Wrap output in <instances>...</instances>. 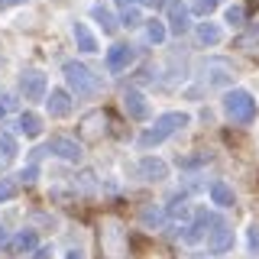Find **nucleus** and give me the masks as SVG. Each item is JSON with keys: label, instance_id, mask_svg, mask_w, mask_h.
I'll return each instance as SVG.
<instances>
[{"label": "nucleus", "instance_id": "f704fd0d", "mask_svg": "<svg viewBox=\"0 0 259 259\" xmlns=\"http://www.w3.org/2000/svg\"><path fill=\"white\" fill-rule=\"evenodd\" d=\"M32 259H52V246H36L32 249Z\"/></svg>", "mask_w": 259, "mask_h": 259}, {"label": "nucleus", "instance_id": "2f4dec72", "mask_svg": "<svg viewBox=\"0 0 259 259\" xmlns=\"http://www.w3.org/2000/svg\"><path fill=\"white\" fill-rule=\"evenodd\" d=\"M204 162H210V156H207V152H198V156L178 159V165H182V168H191V165H204Z\"/></svg>", "mask_w": 259, "mask_h": 259}, {"label": "nucleus", "instance_id": "f8f14e48", "mask_svg": "<svg viewBox=\"0 0 259 259\" xmlns=\"http://www.w3.org/2000/svg\"><path fill=\"white\" fill-rule=\"evenodd\" d=\"M46 107H49V117L62 120V117H68V113H71L75 104H71V94L65 91V88H55V91L46 97Z\"/></svg>", "mask_w": 259, "mask_h": 259}, {"label": "nucleus", "instance_id": "412c9836", "mask_svg": "<svg viewBox=\"0 0 259 259\" xmlns=\"http://www.w3.org/2000/svg\"><path fill=\"white\" fill-rule=\"evenodd\" d=\"M91 16H94V23H97V26H101L104 32H107V36L120 29V20H117V16H113L110 10H104V7H94V10H91Z\"/></svg>", "mask_w": 259, "mask_h": 259}, {"label": "nucleus", "instance_id": "e433bc0d", "mask_svg": "<svg viewBox=\"0 0 259 259\" xmlns=\"http://www.w3.org/2000/svg\"><path fill=\"white\" fill-rule=\"evenodd\" d=\"M16 4H26V0H0V7H16Z\"/></svg>", "mask_w": 259, "mask_h": 259}, {"label": "nucleus", "instance_id": "9b49d317", "mask_svg": "<svg viewBox=\"0 0 259 259\" xmlns=\"http://www.w3.org/2000/svg\"><path fill=\"white\" fill-rule=\"evenodd\" d=\"M136 172H140V178H146V182H162V178H168V162H162L156 156H143L140 165H136Z\"/></svg>", "mask_w": 259, "mask_h": 259}, {"label": "nucleus", "instance_id": "dca6fc26", "mask_svg": "<svg viewBox=\"0 0 259 259\" xmlns=\"http://www.w3.org/2000/svg\"><path fill=\"white\" fill-rule=\"evenodd\" d=\"M237 49H243V52H253V49H259V13L246 23V26H243V32L237 36Z\"/></svg>", "mask_w": 259, "mask_h": 259}, {"label": "nucleus", "instance_id": "a211bd4d", "mask_svg": "<svg viewBox=\"0 0 259 259\" xmlns=\"http://www.w3.org/2000/svg\"><path fill=\"white\" fill-rule=\"evenodd\" d=\"M71 32H75V42H78L81 52H88V55L97 52V39H94V32L88 29L84 23H75V29H71Z\"/></svg>", "mask_w": 259, "mask_h": 259}, {"label": "nucleus", "instance_id": "bb28decb", "mask_svg": "<svg viewBox=\"0 0 259 259\" xmlns=\"http://www.w3.org/2000/svg\"><path fill=\"white\" fill-rule=\"evenodd\" d=\"M230 26H246V10H243L240 4H233V7H227V16H224Z\"/></svg>", "mask_w": 259, "mask_h": 259}, {"label": "nucleus", "instance_id": "6e6552de", "mask_svg": "<svg viewBox=\"0 0 259 259\" xmlns=\"http://www.w3.org/2000/svg\"><path fill=\"white\" fill-rule=\"evenodd\" d=\"M204 78L214 88H227L233 81V65L224 59H210V62H204Z\"/></svg>", "mask_w": 259, "mask_h": 259}, {"label": "nucleus", "instance_id": "f257e3e1", "mask_svg": "<svg viewBox=\"0 0 259 259\" xmlns=\"http://www.w3.org/2000/svg\"><path fill=\"white\" fill-rule=\"evenodd\" d=\"M191 123V117L185 110H172V113H162V117H156V123H152L146 133L140 136V146L143 149H152V146L165 143L172 133H178V130H185Z\"/></svg>", "mask_w": 259, "mask_h": 259}, {"label": "nucleus", "instance_id": "39448f33", "mask_svg": "<svg viewBox=\"0 0 259 259\" xmlns=\"http://www.w3.org/2000/svg\"><path fill=\"white\" fill-rule=\"evenodd\" d=\"M78 133H81V140L97 143L104 133H107V110H91V113H84V117H81Z\"/></svg>", "mask_w": 259, "mask_h": 259}, {"label": "nucleus", "instance_id": "6ab92c4d", "mask_svg": "<svg viewBox=\"0 0 259 259\" xmlns=\"http://www.w3.org/2000/svg\"><path fill=\"white\" fill-rule=\"evenodd\" d=\"M16 126H20V133H23V136H29V140H36V136L42 133V120H39V117H36L32 110L20 113V120H16Z\"/></svg>", "mask_w": 259, "mask_h": 259}, {"label": "nucleus", "instance_id": "393cba45", "mask_svg": "<svg viewBox=\"0 0 259 259\" xmlns=\"http://www.w3.org/2000/svg\"><path fill=\"white\" fill-rule=\"evenodd\" d=\"M0 159H4V162L16 159V140L10 133H0Z\"/></svg>", "mask_w": 259, "mask_h": 259}, {"label": "nucleus", "instance_id": "7c9ffc66", "mask_svg": "<svg viewBox=\"0 0 259 259\" xmlns=\"http://www.w3.org/2000/svg\"><path fill=\"white\" fill-rule=\"evenodd\" d=\"M94 172H91V168H84V172H81V178H78V188L81 191H97V182H94Z\"/></svg>", "mask_w": 259, "mask_h": 259}, {"label": "nucleus", "instance_id": "20e7f679", "mask_svg": "<svg viewBox=\"0 0 259 259\" xmlns=\"http://www.w3.org/2000/svg\"><path fill=\"white\" fill-rule=\"evenodd\" d=\"M165 26L168 32H175V36H185L191 26V10L182 4V0H168L165 4Z\"/></svg>", "mask_w": 259, "mask_h": 259}, {"label": "nucleus", "instance_id": "7ed1b4c3", "mask_svg": "<svg viewBox=\"0 0 259 259\" xmlns=\"http://www.w3.org/2000/svg\"><path fill=\"white\" fill-rule=\"evenodd\" d=\"M224 113L233 120V123H253L256 120V101L249 91H227L224 94Z\"/></svg>", "mask_w": 259, "mask_h": 259}, {"label": "nucleus", "instance_id": "4c0bfd02", "mask_svg": "<svg viewBox=\"0 0 259 259\" xmlns=\"http://www.w3.org/2000/svg\"><path fill=\"white\" fill-rule=\"evenodd\" d=\"M136 4H143V0H120V7H123V10H126V7H136Z\"/></svg>", "mask_w": 259, "mask_h": 259}, {"label": "nucleus", "instance_id": "2eb2a0df", "mask_svg": "<svg viewBox=\"0 0 259 259\" xmlns=\"http://www.w3.org/2000/svg\"><path fill=\"white\" fill-rule=\"evenodd\" d=\"M123 110L130 113V120H146L149 117V101L140 91H126L123 94Z\"/></svg>", "mask_w": 259, "mask_h": 259}, {"label": "nucleus", "instance_id": "ea45409f", "mask_svg": "<svg viewBox=\"0 0 259 259\" xmlns=\"http://www.w3.org/2000/svg\"><path fill=\"white\" fill-rule=\"evenodd\" d=\"M191 259H207V256H191Z\"/></svg>", "mask_w": 259, "mask_h": 259}, {"label": "nucleus", "instance_id": "4be33fe9", "mask_svg": "<svg viewBox=\"0 0 259 259\" xmlns=\"http://www.w3.org/2000/svg\"><path fill=\"white\" fill-rule=\"evenodd\" d=\"M165 36H168V26H165V20H146V39H149L152 46L165 42Z\"/></svg>", "mask_w": 259, "mask_h": 259}, {"label": "nucleus", "instance_id": "9d476101", "mask_svg": "<svg viewBox=\"0 0 259 259\" xmlns=\"http://www.w3.org/2000/svg\"><path fill=\"white\" fill-rule=\"evenodd\" d=\"M230 249H233V230L227 224H221L217 230L207 233V253L224 256V253H230Z\"/></svg>", "mask_w": 259, "mask_h": 259}, {"label": "nucleus", "instance_id": "aec40b11", "mask_svg": "<svg viewBox=\"0 0 259 259\" xmlns=\"http://www.w3.org/2000/svg\"><path fill=\"white\" fill-rule=\"evenodd\" d=\"M194 36H198L201 46H217V42L224 39V32H221V26H217V23H198Z\"/></svg>", "mask_w": 259, "mask_h": 259}, {"label": "nucleus", "instance_id": "cd10ccee", "mask_svg": "<svg viewBox=\"0 0 259 259\" xmlns=\"http://www.w3.org/2000/svg\"><path fill=\"white\" fill-rule=\"evenodd\" d=\"M143 224L146 227H162V224H165V214H162L159 207H146L143 210Z\"/></svg>", "mask_w": 259, "mask_h": 259}, {"label": "nucleus", "instance_id": "c9c22d12", "mask_svg": "<svg viewBox=\"0 0 259 259\" xmlns=\"http://www.w3.org/2000/svg\"><path fill=\"white\" fill-rule=\"evenodd\" d=\"M65 259H84V253H81V249H68V253H65Z\"/></svg>", "mask_w": 259, "mask_h": 259}, {"label": "nucleus", "instance_id": "f3484780", "mask_svg": "<svg viewBox=\"0 0 259 259\" xmlns=\"http://www.w3.org/2000/svg\"><path fill=\"white\" fill-rule=\"evenodd\" d=\"M7 249H10V253H32V249H36V233L32 230H20L16 233L13 240H7Z\"/></svg>", "mask_w": 259, "mask_h": 259}, {"label": "nucleus", "instance_id": "1a4fd4ad", "mask_svg": "<svg viewBox=\"0 0 259 259\" xmlns=\"http://www.w3.org/2000/svg\"><path fill=\"white\" fill-rule=\"evenodd\" d=\"M217 224H221V221H217L214 214H207V210H198V214H194V224L182 233V240H185V243H198V240H204L207 233H210L207 227H217Z\"/></svg>", "mask_w": 259, "mask_h": 259}, {"label": "nucleus", "instance_id": "f03ea898", "mask_svg": "<svg viewBox=\"0 0 259 259\" xmlns=\"http://www.w3.org/2000/svg\"><path fill=\"white\" fill-rule=\"evenodd\" d=\"M62 75H65V84H68V94H75V97H94L101 91V78L75 59L62 65Z\"/></svg>", "mask_w": 259, "mask_h": 259}, {"label": "nucleus", "instance_id": "0eeeda50", "mask_svg": "<svg viewBox=\"0 0 259 259\" xmlns=\"http://www.w3.org/2000/svg\"><path fill=\"white\" fill-rule=\"evenodd\" d=\"M20 91H23V97H26V101H42L46 91H49V81H46L42 71H36V68H32V71H23Z\"/></svg>", "mask_w": 259, "mask_h": 259}, {"label": "nucleus", "instance_id": "5701e85b", "mask_svg": "<svg viewBox=\"0 0 259 259\" xmlns=\"http://www.w3.org/2000/svg\"><path fill=\"white\" fill-rule=\"evenodd\" d=\"M210 201H214L217 207H230L233 204V191L227 188L224 182H210Z\"/></svg>", "mask_w": 259, "mask_h": 259}, {"label": "nucleus", "instance_id": "72a5a7b5", "mask_svg": "<svg viewBox=\"0 0 259 259\" xmlns=\"http://www.w3.org/2000/svg\"><path fill=\"white\" fill-rule=\"evenodd\" d=\"M246 240H249V249H253V253H259V224H256V227H249Z\"/></svg>", "mask_w": 259, "mask_h": 259}, {"label": "nucleus", "instance_id": "c85d7f7f", "mask_svg": "<svg viewBox=\"0 0 259 259\" xmlns=\"http://www.w3.org/2000/svg\"><path fill=\"white\" fill-rule=\"evenodd\" d=\"M140 23H143L140 10H136V7H126L123 16H120V26H140Z\"/></svg>", "mask_w": 259, "mask_h": 259}, {"label": "nucleus", "instance_id": "c756f323", "mask_svg": "<svg viewBox=\"0 0 259 259\" xmlns=\"http://www.w3.org/2000/svg\"><path fill=\"white\" fill-rule=\"evenodd\" d=\"M16 191H20V185H16V182H10V178H0V201L16 198Z\"/></svg>", "mask_w": 259, "mask_h": 259}, {"label": "nucleus", "instance_id": "4468645a", "mask_svg": "<svg viewBox=\"0 0 259 259\" xmlns=\"http://www.w3.org/2000/svg\"><path fill=\"white\" fill-rule=\"evenodd\" d=\"M49 152H55V156L65 159V162H81V143L68 140V136H55V140L49 143Z\"/></svg>", "mask_w": 259, "mask_h": 259}, {"label": "nucleus", "instance_id": "423d86ee", "mask_svg": "<svg viewBox=\"0 0 259 259\" xmlns=\"http://www.w3.org/2000/svg\"><path fill=\"white\" fill-rule=\"evenodd\" d=\"M133 62H136V49H133V46H123V42L110 46V52H107V71H110V75L126 71Z\"/></svg>", "mask_w": 259, "mask_h": 259}, {"label": "nucleus", "instance_id": "b1692460", "mask_svg": "<svg viewBox=\"0 0 259 259\" xmlns=\"http://www.w3.org/2000/svg\"><path fill=\"white\" fill-rule=\"evenodd\" d=\"M165 214L172 217V221H188V217H191V204L185 198H172V204L165 207Z\"/></svg>", "mask_w": 259, "mask_h": 259}, {"label": "nucleus", "instance_id": "ddd939ff", "mask_svg": "<svg viewBox=\"0 0 259 259\" xmlns=\"http://www.w3.org/2000/svg\"><path fill=\"white\" fill-rule=\"evenodd\" d=\"M123 243H126V237L117 224H110V230L101 233V246L107 253V259H123Z\"/></svg>", "mask_w": 259, "mask_h": 259}, {"label": "nucleus", "instance_id": "a878e982", "mask_svg": "<svg viewBox=\"0 0 259 259\" xmlns=\"http://www.w3.org/2000/svg\"><path fill=\"white\" fill-rule=\"evenodd\" d=\"M217 4H221V0H188V10L198 13V16H207V13L217 10Z\"/></svg>", "mask_w": 259, "mask_h": 259}, {"label": "nucleus", "instance_id": "58836bf2", "mask_svg": "<svg viewBox=\"0 0 259 259\" xmlns=\"http://www.w3.org/2000/svg\"><path fill=\"white\" fill-rule=\"evenodd\" d=\"M4 113H7V107H4V104H0V120H4Z\"/></svg>", "mask_w": 259, "mask_h": 259}, {"label": "nucleus", "instance_id": "473e14b6", "mask_svg": "<svg viewBox=\"0 0 259 259\" xmlns=\"http://www.w3.org/2000/svg\"><path fill=\"white\" fill-rule=\"evenodd\" d=\"M36 175H39V168H36V162H32L29 168H23V172H20V182L23 185H32V182H36Z\"/></svg>", "mask_w": 259, "mask_h": 259}]
</instances>
